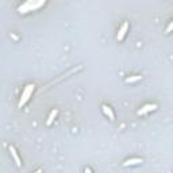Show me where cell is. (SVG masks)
Here are the masks:
<instances>
[{
  "label": "cell",
  "mask_w": 173,
  "mask_h": 173,
  "mask_svg": "<svg viewBox=\"0 0 173 173\" xmlns=\"http://www.w3.org/2000/svg\"><path fill=\"white\" fill-rule=\"evenodd\" d=\"M45 3H46V0H27L24 4L18 8V10L21 14H26V12H28V11H34V10L41 8Z\"/></svg>",
  "instance_id": "obj_1"
},
{
  "label": "cell",
  "mask_w": 173,
  "mask_h": 173,
  "mask_svg": "<svg viewBox=\"0 0 173 173\" xmlns=\"http://www.w3.org/2000/svg\"><path fill=\"white\" fill-rule=\"evenodd\" d=\"M34 89H35V86H34L33 84H28V85H26L24 91H23V93H22L21 100H19V108H22L23 106H24L26 103L28 102V99H30V96H31V95H33Z\"/></svg>",
  "instance_id": "obj_2"
},
{
  "label": "cell",
  "mask_w": 173,
  "mask_h": 173,
  "mask_svg": "<svg viewBox=\"0 0 173 173\" xmlns=\"http://www.w3.org/2000/svg\"><path fill=\"white\" fill-rule=\"evenodd\" d=\"M157 108H158L157 104H146V106H143L141 109H138L137 114L138 115H145V114H148V112H150V111H155Z\"/></svg>",
  "instance_id": "obj_3"
},
{
  "label": "cell",
  "mask_w": 173,
  "mask_h": 173,
  "mask_svg": "<svg viewBox=\"0 0 173 173\" xmlns=\"http://www.w3.org/2000/svg\"><path fill=\"white\" fill-rule=\"evenodd\" d=\"M127 30H129V23L127 22H125L122 24V27H120V30L118 31V37H116V39L118 41H123L125 39V35H126V33H127Z\"/></svg>",
  "instance_id": "obj_4"
},
{
  "label": "cell",
  "mask_w": 173,
  "mask_h": 173,
  "mask_svg": "<svg viewBox=\"0 0 173 173\" xmlns=\"http://www.w3.org/2000/svg\"><path fill=\"white\" fill-rule=\"evenodd\" d=\"M102 109H103V112H104L106 116L109 118V120H115V114H114V111H112V108L109 107V106L103 104L102 106Z\"/></svg>",
  "instance_id": "obj_5"
},
{
  "label": "cell",
  "mask_w": 173,
  "mask_h": 173,
  "mask_svg": "<svg viewBox=\"0 0 173 173\" xmlns=\"http://www.w3.org/2000/svg\"><path fill=\"white\" fill-rule=\"evenodd\" d=\"M10 152H11V155H12V158L15 160L16 166H18V168H21V166H22V161H21V158H19L18 153H16L15 148H14V146H10Z\"/></svg>",
  "instance_id": "obj_6"
},
{
  "label": "cell",
  "mask_w": 173,
  "mask_h": 173,
  "mask_svg": "<svg viewBox=\"0 0 173 173\" xmlns=\"http://www.w3.org/2000/svg\"><path fill=\"white\" fill-rule=\"evenodd\" d=\"M143 162L142 158H130V160H126L123 162V166H132V165H138V164Z\"/></svg>",
  "instance_id": "obj_7"
},
{
  "label": "cell",
  "mask_w": 173,
  "mask_h": 173,
  "mask_svg": "<svg viewBox=\"0 0 173 173\" xmlns=\"http://www.w3.org/2000/svg\"><path fill=\"white\" fill-rule=\"evenodd\" d=\"M57 114H58V111L57 109H53V111L50 112V115H49V118H47V120H46V125L47 126H50L51 123H53V120H54V118L57 116Z\"/></svg>",
  "instance_id": "obj_8"
},
{
  "label": "cell",
  "mask_w": 173,
  "mask_h": 173,
  "mask_svg": "<svg viewBox=\"0 0 173 173\" xmlns=\"http://www.w3.org/2000/svg\"><path fill=\"white\" fill-rule=\"evenodd\" d=\"M142 79V76H132V77H127L126 79V83H135V81H139Z\"/></svg>",
  "instance_id": "obj_9"
},
{
  "label": "cell",
  "mask_w": 173,
  "mask_h": 173,
  "mask_svg": "<svg viewBox=\"0 0 173 173\" xmlns=\"http://www.w3.org/2000/svg\"><path fill=\"white\" fill-rule=\"evenodd\" d=\"M171 30H172V22L168 24V28H166V33H171Z\"/></svg>",
  "instance_id": "obj_10"
}]
</instances>
